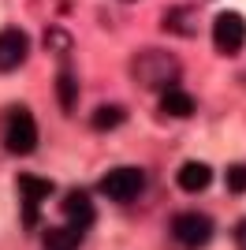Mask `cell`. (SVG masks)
<instances>
[{"label": "cell", "instance_id": "cell-13", "mask_svg": "<svg viewBox=\"0 0 246 250\" xmlns=\"http://www.w3.org/2000/svg\"><path fill=\"white\" fill-rule=\"evenodd\" d=\"M90 124H93V131H112V127L123 124V108L120 104H101V108L90 116Z\"/></svg>", "mask_w": 246, "mask_h": 250}, {"label": "cell", "instance_id": "cell-16", "mask_svg": "<svg viewBox=\"0 0 246 250\" xmlns=\"http://www.w3.org/2000/svg\"><path fill=\"white\" fill-rule=\"evenodd\" d=\"M45 42H49V49H67V34H63V30H49Z\"/></svg>", "mask_w": 246, "mask_h": 250}, {"label": "cell", "instance_id": "cell-9", "mask_svg": "<svg viewBox=\"0 0 246 250\" xmlns=\"http://www.w3.org/2000/svg\"><path fill=\"white\" fill-rule=\"evenodd\" d=\"M63 217L71 220V224H79V228H90L93 224V202L86 190H71L67 198H63Z\"/></svg>", "mask_w": 246, "mask_h": 250}, {"label": "cell", "instance_id": "cell-8", "mask_svg": "<svg viewBox=\"0 0 246 250\" xmlns=\"http://www.w3.org/2000/svg\"><path fill=\"white\" fill-rule=\"evenodd\" d=\"M175 183H179V190H186V194H198V190H205L213 183V168L205 165V161H186V165L175 172Z\"/></svg>", "mask_w": 246, "mask_h": 250}, {"label": "cell", "instance_id": "cell-11", "mask_svg": "<svg viewBox=\"0 0 246 250\" xmlns=\"http://www.w3.org/2000/svg\"><path fill=\"white\" fill-rule=\"evenodd\" d=\"M82 231H86V228H79V224H71V220H63L60 228L45 231V250H79Z\"/></svg>", "mask_w": 246, "mask_h": 250}, {"label": "cell", "instance_id": "cell-14", "mask_svg": "<svg viewBox=\"0 0 246 250\" xmlns=\"http://www.w3.org/2000/svg\"><path fill=\"white\" fill-rule=\"evenodd\" d=\"M56 94H60L63 112H75V94H79V90H75V79H71L67 71H63L60 79H56Z\"/></svg>", "mask_w": 246, "mask_h": 250}, {"label": "cell", "instance_id": "cell-3", "mask_svg": "<svg viewBox=\"0 0 246 250\" xmlns=\"http://www.w3.org/2000/svg\"><path fill=\"white\" fill-rule=\"evenodd\" d=\"M145 187V176H142V168H112V172H104L101 179V194L104 198H112V202H134L138 194H142Z\"/></svg>", "mask_w": 246, "mask_h": 250}, {"label": "cell", "instance_id": "cell-7", "mask_svg": "<svg viewBox=\"0 0 246 250\" xmlns=\"http://www.w3.org/2000/svg\"><path fill=\"white\" fill-rule=\"evenodd\" d=\"M19 194H22V220L26 224H38L41 202L52 198V183L41 176H19Z\"/></svg>", "mask_w": 246, "mask_h": 250}, {"label": "cell", "instance_id": "cell-4", "mask_svg": "<svg viewBox=\"0 0 246 250\" xmlns=\"http://www.w3.org/2000/svg\"><path fill=\"white\" fill-rule=\"evenodd\" d=\"M213 45L224 52V56H235L246 45V19L239 11H220L213 19Z\"/></svg>", "mask_w": 246, "mask_h": 250}, {"label": "cell", "instance_id": "cell-17", "mask_svg": "<svg viewBox=\"0 0 246 250\" xmlns=\"http://www.w3.org/2000/svg\"><path fill=\"white\" fill-rule=\"evenodd\" d=\"M235 243H239V247L246 250V220H243V224H239V228H235Z\"/></svg>", "mask_w": 246, "mask_h": 250}, {"label": "cell", "instance_id": "cell-15", "mask_svg": "<svg viewBox=\"0 0 246 250\" xmlns=\"http://www.w3.org/2000/svg\"><path fill=\"white\" fill-rule=\"evenodd\" d=\"M227 190L246 194V165H231L227 168Z\"/></svg>", "mask_w": 246, "mask_h": 250}, {"label": "cell", "instance_id": "cell-10", "mask_svg": "<svg viewBox=\"0 0 246 250\" xmlns=\"http://www.w3.org/2000/svg\"><path fill=\"white\" fill-rule=\"evenodd\" d=\"M161 112L175 116V120H186V116H194V97L183 94L179 86H168V90H161Z\"/></svg>", "mask_w": 246, "mask_h": 250}, {"label": "cell", "instance_id": "cell-6", "mask_svg": "<svg viewBox=\"0 0 246 250\" xmlns=\"http://www.w3.org/2000/svg\"><path fill=\"white\" fill-rule=\"evenodd\" d=\"M26 56H30V38H26V30H19V26L0 30V75L22 67Z\"/></svg>", "mask_w": 246, "mask_h": 250}, {"label": "cell", "instance_id": "cell-12", "mask_svg": "<svg viewBox=\"0 0 246 250\" xmlns=\"http://www.w3.org/2000/svg\"><path fill=\"white\" fill-rule=\"evenodd\" d=\"M164 30H168V34H183V38L198 34L194 11H190V8H172V11H164Z\"/></svg>", "mask_w": 246, "mask_h": 250}, {"label": "cell", "instance_id": "cell-5", "mask_svg": "<svg viewBox=\"0 0 246 250\" xmlns=\"http://www.w3.org/2000/svg\"><path fill=\"white\" fill-rule=\"evenodd\" d=\"M172 235L175 243H183L186 250H198L205 243L213 239V220L205 217V213H179L172 220Z\"/></svg>", "mask_w": 246, "mask_h": 250}, {"label": "cell", "instance_id": "cell-2", "mask_svg": "<svg viewBox=\"0 0 246 250\" xmlns=\"http://www.w3.org/2000/svg\"><path fill=\"white\" fill-rule=\"evenodd\" d=\"M4 146H8V153H34L38 149V120L30 116V108H8L4 112Z\"/></svg>", "mask_w": 246, "mask_h": 250}, {"label": "cell", "instance_id": "cell-1", "mask_svg": "<svg viewBox=\"0 0 246 250\" xmlns=\"http://www.w3.org/2000/svg\"><path fill=\"white\" fill-rule=\"evenodd\" d=\"M131 75H134V83L145 86V90H168L179 79V60L164 49H142L131 60Z\"/></svg>", "mask_w": 246, "mask_h": 250}]
</instances>
